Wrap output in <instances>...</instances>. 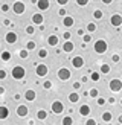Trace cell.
Instances as JSON below:
<instances>
[{
  "label": "cell",
  "mask_w": 122,
  "mask_h": 125,
  "mask_svg": "<svg viewBox=\"0 0 122 125\" xmlns=\"http://www.w3.org/2000/svg\"><path fill=\"white\" fill-rule=\"evenodd\" d=\"M24 67H21V66H15L14 69H12V78H15V79H21V78H24Z\"/></svg>",
  "instance_id": "cell-1"
},
{
  "label": "cell",
  "mask_w": 122,
  "mask_h": 125,
  "mask_svg": "<svg viewBox=\"0 0 122 125\" xmlns=\"http://www.w3.org/2000/svg\"><path fill=\"white\" fill-rule=\"evenodd\" d=\"M110 24L114 28H119L122 24V15L121 14H113L112 17H110Z\"/></svg>",
  "instance_id": "cell-6"
},
{
  "label": "cell",
  "mask_w": 122,
  "mask_h": 125,
  "mask_svg": "<svg viewBox=\"0 0 122 125\" xmlns=\"http://www.w3.org/2000/svg\"><path fill=\"white\" fill-rule=\"evenodd\" d=\"M112 60H113L114 62H118V61H119V55H113V57H112Z\"/></svg>",
  "instance_id": "cell-42"
},
{
  "label": "cell",
  "mask_w": 122,
  "mask_h": 125,
  "mask_svg": "<svg viewBox=\"0 0 122 125\" xmlns=\"http://www.w3.org/2000/svg\"><path fill=\"white\" fill-rule=\"evenodd\" d=\"M93 17L96 18V20H99V18H102V11H99V9H96V11L93 12Z\"/></svg>",
  "instance_id": "cell-27"
},
{
  "label": "cell",
  "mask_w": 122,
  "mask_h": 125,
  "mask_svg": "<svg viewBox=\"0 0 122 125\" xmlns=\"http://www.w3.org/2000/svg\"><path fill=\"white\" fill-rule=\"evenodd\" d=\"M35 98H37L35 90H26L24 92V99H26V101H35Z\"/></svg>",
  "instance_id": "cell-11"
},
{
  "label": "cell",
  "mask_w": 122,
  "mask_h": 125,
  "mask_svg": "<svg viewBox=\"0 0 122 125\" xmlns=\"http://www.w3.org/2000/svg\"><path fill=\"white\" fill-rule=\"evenodd\" d=\"M69 101H70L72 104L78 102V101H79V95H78V93H75V92H73V93H70V95H69Z\"/></svg>",
  "instance_id": "cell-19"
},
{
  "label": "cell",
  "mask_w": 122,
  "mask_h": 125,
  "mask_svg": "<svg viewBox=\"0 0 122 125\" xmlns=\"http://www.w3.org/2000/svg\"><path fill=\"white\" fill-rule=\"evenodd\" d=\"M82 41H84V44H85V43H89V41H92V37L87 34V35H84V38H82Z\"/></svg>",
  "instance_id": "cell-34"
},
{
  "label": "cell",
  "mask_w": 122,
  "mask_h": 125,
  "mask_svg": "<svg viewBox=\"0 0 122 125\" xmlns=\"http://www.w3.org/2000/svg\"><path fill=\"white\" fill-rule=\"evenodd\" d=\"M34 31H35V29H34L32 26H28V28H26V32H28V34H34Z\"/></svg>",
  "instance_id": "cell-38"
},
{
  "label": "cell",
  "mask_w": 122,
  "mask_h": 125,
  "mask_svg": "<svg viewBox=\"0 0 122 125\" xmlns=\"http://www.w3.org/2000/svg\"><path fill=\"white\" fill-rule=\"evenodd\" d=\"M73 23H75V20H73V17H64L63 18V24L66 28H70V26H73Z\"/></svg>",
  "instance_id": "cell-16"
},
{
  "label": "cell",
  "mask_w": 122,
  "mask_h": 125,
  "mask_svg": "<svg viewBox=\"0 0 122 125\" xmlns=\"http://www.w3.org/2000/svg\"><path fill=\"white\" fill-rule=\"evenodd\" d=\"M37 6L41 9V11H44V9H49V6H51V3L46 2V0H40V2H37Z\"/></svg>",
  "instance_id": "cell-15"
},
{
  "label": "cell",
  "mask_w": 122,
  "mask_h": 125,
  "mask_svg": "<svg viewBox=\"0 0 122 125\" xmlns=\"http://www.w3.org/2000/svg\"><path fill=\"white\" fill-rule=\"evenodd\" d=\"M58 3H60V5H66L67 0H58Z\"/></svg>",
  "instance_id": "cell-46"
},
{
  "label": "cell",
  "mask_w": 122,
  "mask_h": 125,
  "mask_svg": "<svg viewBox=\"0 0 122 125\" xmlns=\"http://www.w3.org/2000/svg\"><path fill=\"white\" fill-rule=\"evenodd\" d=\"M52 111L55 115H61L64 111V105H63V102L61 101H53L52 102Z\"/></svg>",
  "instance_id": "cell-5"
},
{
  "label": "cell",
  "mask_w": 122,
  "mask_h": 125,
  "mask_svg": "<svg viewBox=\"0 0 122 125\" xmlns=\"http://www.w3.org/2000/svg\"><path fill=\"white\" fill-rule=\"evenodd\" d=\"M78 35H84V29H78Z\"/></svg>",
  "instance_id": "cell-47"
},
{
  "label": "cell",
  "mask_w": 122,
  "mask_h": 125,
  "mask_svg": "<svg viewBox=\"0 0 122 125\" xmlns=\"http://www.w3.org/2000/svg\"><path fill=\"white\" fill-rule=\"evenodd\" d=\"M24 3H21V2H15L14 5H12V11L15 12V14H23L24 12Z\"/></svg>",
  "instance_id": "cell-8"
},
{
  "label": "cell",
  "mask_w": 122,
  "mask_h": 125,
  "mask_svg": "<svg viewBox=\"0 0 122 125\" xmlns=\"http://www.w3.org/2000/svg\"><path fill=\"white\" fill-rule=\"evenodd\" d=\"M63 125H73V119H72L70 116L63 117Z\"/></svg>",
  "instance_id": "cell-23"
},
{
  "label": "cell",
  "mask_w": 122,
  "mask_h": 125,
  "mask_svg": "<svg viewBox=\"0 0 122 125\" xmlns=\"http://www.w3.org/2000/svg\"><path fill=\"white\" fill-rule=\"evenodd\" d=\"M118 121H119V124H122V115H121V116L118 117Z\"/></svg>",
  "instance_id": "cell-48"
},
{
  "label": "cell",
  "mask_w": 122,
  "mask_h": 125,
  "mask_svg": "<svg viewBox=\"0 0 122 125\" xmlns=\"http://www.w3.org/2000/svg\"><path fill=\"white\" fill-rule=\"evenodd\" d=\"M32 21H34L35 24H41V23H43V15H41V14H34V15H32Z\"/></svg>",
  "instance_id": "cell-18"
},
{
  "label": "cell",
  "mask_w": 122,
  "mask_h": 125,
  "mask_svg": "<svg viewBox=\"0 0 122 125\" xmlns=\"http://www.w3.org/2000/svg\"><path fill=\"white\" fill-rule=\"evenodd\" d=\"M2 11H3V12L9 11V5H2Z\"/></svg>",
  "instance_id": "cell-39"
},
{
  "label": "cell",
  "mask_w": 122,
  "mask_h": 125,
  "mask_svg": "<svg viewBox=\"0 0 122 125\" xmlns=\"http://www.w3.org/2000/svg\"><path fill=\"white\" fill-rule=\"evenodd\" d=\"M38 57H40V58H46V57H47V51H46V49H40Z\"/></svg>",
  "instance_id": "cell-28"
},
{
  "label": "cell",
  "mask_w": 122,
  "mask_h": 125,
  "mask_svg": "<svg viewBox=\"0 0 122 125\" xmlns=\"http://www.w3.org/2000/svg\"><path fill=\"white\" fill-rule=\"evenodd\" d=\"M26 47H28L26 51H32V49H35V43L34 41H28V46Z\"/></svg>",
  "instance_id": "cell-30"
},
{
  "label": "cell",
  "mask_w": 122,
  "mask_h": 125,
  "mask_svg": "<svg viewBox=\"0 0 122 125\" xmlns=\"http://www.w3.org/2000/svg\"><path fill=\"white\" fill-rule=\"evenodd\" d=\"M89 96H92V98H98V90H96V89H90Z\"/></svg>",
  "instance_id": "cell-29"
},
{
  "label": "cell",
  "mask_w": 122,
  "mask_h": 125,
  "mask_svg": "<svg viewBox=\"0 0 122 125\" xmlns=\"http://www.w3.org/2000/svg\"><path fill=\"white\" fill-rule=\"evenodd\" d=\"M69 78H70V70L66 69V67H61L58 70V79L60 81H67Z\"/></svg>",
  "instance_id": "cell-4"
},
{
  "label": "cell",
  "mask_w": 122,
  "mask_h": 125,
  "mask_svg": "<svg viewBox=\"0 0 122 125\" xmlns=\"http://www.w3.org/2000/svg\"><path fill=\"white\" fill-rule=\"evenodd\" d=\"M63 37H64V40H69V38H70V32H64Z\"/></svg>",
  "instance_id": "cell-41"
},
{
  "label": "cell",
  "mask_w": 122,
  "mask_h": 125,
  "mask_svg": "<svg viewBox=\"0 0 122 125\" xmlns=\"http://www.w3.org/2000/svg\"><path fill=\"white\" fill-rule=\"evenodd\" d=\"M60 15H63V17H64V15H66V11H64V9H63V8H61V9H60Z\"/></svg>",
  "instance_id": "cell-45"
},
{
  "label": "cell",
  "mask_w": 122,
  "mask_h": 125,
  "mask_svg": "<svg viewBox=\"0 0 122 125\" xmlns=\"http://www.w3.org/2000/svg\"><path fill=\"white\" fill-rule=\"evenodd\" d=\"M8 115H9V110L6 108L5 105H2V107H0V119H6Z\"/></svg>",
  "instance_id": "cell-17"
},
{
  "label": "cell",
  "mask_w": 122,
  "mask_h": 125,
  "mask_svg": "<svg viewBox=\"0 0 122 125\" xmlns=\"http://www.w3.org/2000/svg\"><path fill=\"white\" fill-rule=\"evenodd\" d=\"M79 115H81V116H89L90 115V107H89L87 104L79 107Z\"/></svg>",
  "instance_id": "cell-14"
},
{
  "label": "cell",
  "mask_w": 122,
  "mask_h": 125,
  "mask_svg": "<svg viewBox=\"0 0 122 125\" xmlns=\"http://www.w3.org/2000/svg\"><path fill=\"white\" fill-rule=\"evenodd\" d=\"M121 104H122V99H121Z\"/></svg>",
  "instance_id": "cell-50"
},
{
  "label": "cell",
  "mask_w": 122,
  "mask_h": 125,
  "mask_svg": "<svg viewBox=\"0 0 122 125\" xmlns=\"http://www.w3.org/2000/svg\"><path fill=\"white\" fill-rule=\"evenodd\" d=\"M3 24H5V26H9V24H11V21H9V20H8V18H6V20H5V21H3Z\"/></svg>",
  "instance_id": "cell-44"
},
{
  "label": "cell",
  "mask_w": 122,
  "mask_h": 125,
  "mask_svg": "<svg viewBox=\"0 0 122 125\" xmlns=\"http://www.w3.org/2000/svg\"><path fill=\"white\" fill-rule=\"evenodd\" d=\"M73 49H75V44H73L72 41H66L63 44V51L64 52H73Z\"/></svg>",
  "instance_id": "cell-13"
},
{
  "label": "cell",
  "mask_w": 122,
  "mask_h": 125,
  "mask_svg": "<svg viewBox=\"0 0 122 125\" xmlns=\"http://www.w3.org/2000/svg\"><path fill=\"white\" fill-rule=\"evenodd\" d=\"M85 125H96V121L95 119H87L85 121Z\"/></svg>",
  "instance_id": "cell-35"
},
{
  "label": "cell",
  "mask_w": 122,
  "mask_h": 125,
  "mask_svg": "<svg viewBox=\"0 0 122 125\" xmlns=\"http://www.w3.org/2000/svg\"><path fill=\"white\" fill-rule=\"evenodd\" d=\"M47 43H49L51 46H57V43H58V37H57V35H51V37L47 38Z\"/></svg>",
  "instance_id": "cell-20"
},
{
  "label": "cell",
  "mask_w": 122,
  "mask_h": 125,
  "mask_svg": "<svg viewBox=\"0 0 122 125\" xmlns=\"http://www.w3.org/2000/svg\"><path fill=\"white\" fill-rule=\"evenodd\" d=\"M76 3L79 6H85V5H87V0H76Z\"/></svg>",
  "instance_id": "cell-36"
},
{
  "label": "cell",
  "mask_w": 122,
  "mask_h": 125,
  "mask_svg": "<svg viewBox=\"0 0 122 125\" xmlns=\"http://www.w3.org/2000/svg\"><path fill=\"white\" fill-rule=\"evenodd\" d=\"M28 55H29V53H28L26 49H21V51H20V57H21V58H28Z\"/></svg>",
  "instance_id": "cell-31"
},
{
  "label": "cell",
  "mask_w": 122,
  "mask_h": 125,
  "mask_svg": "<svg viewBox=\"0 0 122 125\" xmlns=\"http://www.w3.org/2000/svg\"><path fill=\"white\" fill-rule=\"evenodd\" d=\"M2 93H5V89H3V87H0V95H2Z\"/></svg>",
  "instance_id": "cell-49"
},
{
  "label": "cell",
  "mask_w": 122,
  "mask_h": 125,
  "mask_svg": "<svg viewBox=\"0 0 122 125\" xmlns=\"http://www.w3.org/2000/svg\"><path fill=\"white\" fill-rule=\"evenodd\" d=\"M37 117H38L40 121H44L46 117H47V113H46L44 110H40V111H37Z\"/></svg>",
  "instance_id": "cell-21"
},
{
  "label": "cell",
  "mask_w": 122,
  "mask_h": 125,
  "mask_svg": "<svg viewBox=\"0 0 122 125\" xmlns=\"http://www.w3.org/2000/svg\"><path fill=\"white\" fill-rule=\"evenodd\" d=\"M104 104H105V101L102 98H98V105H104Z\"/></svg>",
  "instance_id": "cell-40"
},
{
  "label": "cell",
  "mask_w": 122,
  "mask_h": 125,
  "mask_svg": "<svg viewBox=\"0 0 122 125\" xmlns=\"http://www.w3.org/2000/svg\"><path fill=\"white\" fill-rule=\"evenodd\" d=\"M43 87H44L46 90H49V89H51V87H52V83H51V81H46V83L43 84Z\"/></svg>",
  "instance_id": "cell-33"
},
{
  "label": "cell",
  "mask_w": 122,
  "mask_h": 125,
  "mask_svg": "<svg viewBox=\"0 0 122 125\" xmlns=\"http://www.w3.org/2000/svg\"><path fill=\"white\" fill-rule=\"evenodd\" d=\"M93 47H95V51H96L98 53H104V52L107 51V43L104 41V40H96Z\"/></svg>",
  "instance_id": "cell-2"
},
{
  "label": "cell",
  "mask_w": 122,
  "mask_h": 125,
  "mask_svg": "<svg viewBox=\"0 0 122 125\" xmlns=\"http://www.w3.org/2000/svg\"><path fill=\"white\" fill-rule=\"evenodd\" d=\"M112 117H113V115L110 113V111H105V113H102V121L110 122V121H112Z\"/></svg>",
  "instance_id": "cell-22"
},
{
  "label": "cell",
  "mask_w": 122,
  "mask_h": 125,
  "mask_svg": "<svg viewBox=\"0 0 122 125\" xmlns=\"http://www.w3.org/2000/svg\"><path fill=\"white\" fill-rule=\"evenodd\" d=\"M0 57H2V60H3V61H9V60H11V52L5 51L2 55H0Z\"/></svg>",
  "instance_id": "cell-24"
},
{
  "label": "cell",
  "mask_w": 122,
  "mask_h": 125,
  "mask_svg": "<svg viewBox=\"0 0 122 125\" xmlns=\"http://www.w3.org/2000/svg\"><path fill=\"white\" fill-rule=\"evenodd\" d=\"M110 90L112 92H121L122 90V81L118 79V78H114L110 81Z\"/></svg>",
  "instance_id": "cell-3"
},
{
  "label": "cell",
  "mask_w": 122,
  "mask_h": 125,
  "mask_svg": "<svg viewBox=\"0 0 122 125\" xmlns=\"http://www.w3.org/2000/svg\"><path fill=\"white\" fill-rule=\"evenodd\" d=\"M35 72H37L38 76H46L47 72H49V67L46 64H37L35 66Z\"/></svg>",
  "instance_id": "cell-7"
},
{
  "label": "cell",
  "mask_w": 122,
  "mask_h": 125,
  "mask_svg": "<svg viewBox=\"0 0 122 125\" xmlns=\"http://www.w3.org/2000/svg\"><path fill=\"white\" fill-rule=\"evenodd\" d=\"M5 40H6V43H9V44H14V43H17V34L15 32H8L5 35Z\"/></svg>",
  "instance_id": "cell-9"
},
{
  "label": "cell",
  "mask_w": 122,
  "mask_h": 125,
  "mask_svg": "<svg viewBox=\"0 0 122 125\" xmlns=\"http://www.w3.org/2000/svg\"><path fill=\"white\" fill-rule=\"evenodd\" d=\"M87 31H89V32H95V31H96V24L95 23H89L87 24Z\"/></svg>",
  "instance_id": "cell-26"
},
{
  "label": "cell",
  "mask_w": 122,
  "mask_h": 125,
  "mask_svg": "<svg viewBox=\"0 0 122 125\" xmlns=\"http://www.w3.org/2000/svg\"><path fill=\"white\" fill-rule=\"evenodd\" d=\"M98 79H99V73L93 72V73H92V81H98Z\"/></svg>",
  "instance_id": "cell-32"
},
{
  "label": "cell",
  "mask_w": 122,
  "mask_h": 125,
  "mask_svg": "<svg viewBox=\"0 0 122 125\" xmlns=\"http://www.w3.org/2000/svg\"><path fill=\"white\" fill-rule=\"evenodd\" d=\"M17 115L20 117H26L28 116V107L26 105H18L17 107Z\"/></svg>",
  "instance_id": "cell-12"
},
{
  "label": "cell",
  "mask_w": 122,
  "mask_h": 125,
  "mask_svg": "<svg viewBox=\"0 0 122 125\" xmlns=\"http://www.w3.org/2000/svg\"><path fill=\"white\" fill-rule=\"evenodd\" d=\"M101 72L102 73H110V66L108 64H102L101 66Z\"/></svg>",
  "instance_id": "cell-25"
},
{
  "label": "cell",
  "mask_w": 122,
  "mask_h": 125,
  "mask_svg": "<svg viewBox=\"0 0 122 125\" xmlns=\"http://www.w3.org/2000/svg\"><path fill=\"white\" fill-rule=\"evenodd\" d=\"M72 66L75 67V69H81L82 66H84V60H82V57H75L72 60Z\"/></svg>",
  "instance_id": "cell-10"
},
{
  "label": "cell",
  "mask_w": 122,
  "mask_h": 125,
  "mask_svg": "<svg viewBox=\"0 0 122 125\" xmlns=\"http://www.w3.org/2000/svg\"><path fill=\"white\" fill-rule=\"evenodd\" d=\"M79 87H81V84H79V83H75V84H73V89H76V90H78Z\"/></svg>",
  "instance_id": "cell-43"
},
{
  "label": "cell",
  "mask_w": 122,
  "mask_h": 125,
  "mask_svg": "<svg viewBox=\"0 0 122 125\" xmlns=\"http://www.w3.org/2000/svg\"><path fill=\"white\" fill-rule=\"evenodd\" d=\"M5 78H6V72L3 69H0V79H5Z\"/></svg>",
  "instance_id": "cell-37"
}]
</instances>
